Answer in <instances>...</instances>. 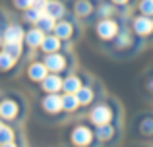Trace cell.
Listing matches in <instances>:
<instances>
[{
	"label": "cell",
	"mask_w": 153,
	"mask_h": 147,
	"mask_svg": "<svg viewBox=\"0 0 153 147\" xmlns=\"http://www.w3.org/2000/svg\"><path fill=\"white\" fill-rule=\"evenodd\" d=\"M4 52H8L10 56H14V58H19V56H22V45H19V43H6Z\"/></svg>",
	"instance_id": "cell-18"
},
{
	"label": "cell",
	"mask_w": 153,
	"mask_h": 147,
	"mask_svg": "<svg viewBox=\"0 0 153 147\" xmlns=\"http://www.w3.org/2000/svg\"><path fill=\"white\" fill-rule=\"evenodd\" d=\"M37 25H39V29H43V31H51V29H54V18H52L51 14H47V12H43V16L37 19Z\"/></svg>",
	"instance_id": "cell-14"
},
{
	"label": "cell",
	"mask_w": 153,
	"mask_h": 147,
	"mask_svg": "<svg viewBox=\"0 0 153 147\" xmlns=\"http://www.w3.org/2000/svg\"><path fill=\"white\" fill-rule=\"evenodd\" d=\"M0 128H2V122H0Z\"/></svg>",
	"instance_id": "cell-32"
},
{
	"label": "cell",
	"mask_w": 153,
	"mask_h": 147,
	"mask_svg": "<svg viewBox=\"0 0 153 147\" xmlns=\"http://www.w3.org/2000/svg\"><path fill=\"white\" fill-rule=\"evenodd\" d=\"M149 87H151V89H153V81H151V83H149Z\"/></svg>",
	"instance_id": "cell-31"
},
{
	"label": "cell",
	"mask_w": 153,
	"mask_h": 147,
	"mask_svg": "<svg viewBox=\"0 0 153 147\" xmlns=\"http://www.w3.org/2000/svg\"><path fill=\"white\" fill-rule=\"evenodd\" d=\"M134 29L138 31L140 35H147V33H151L153 23H151V19L147 18V16H142V18H138L134 21Z\"/></svg>",
	"instance_id": "cell-7"
},
{
	"label": "cell",
	"mask_w": 153,
	"mask_h": 147,
	"mask_svg": "<svg viewBox=\"0 0 153 147\" xmlns=\"http://www.w3.org/2000/svg\"><path fill=\"white\" fill-rule=\"evenodd\" d=\"M99 12H101V16H108V14H111V8H108V6H101V10H99Z\"/></svg>",
	"instance_id": "cell-28"
},
{
	"label": "cell",
	"mask_w": 153,
	"mask_h": 147,
	"mask_svg": "<svg viewBox=\"0 0 153 147\" xmlns=\"http://www.w3.org/2000/svg\"><path fill=\"white\" fill-rule=\"evenodd\" d=\"M0 43H2V41H0Z\"/></svg>",
	"instance_id": "cell-33"
},
{
	"label": "cell",
	"mask_w": 153,
	"mask_h": 147,
	"mask_svg": "<svg viewBox=\"0 0 153 147\" xmlns=\"http://www.w3.org/2000/svg\"><path fill=\"white\" fill-rule=\"evenodd\" d=\"M76 12H78V14H82V16L89 14V12H91L89 2H78V6H76Z\"/></svg>",
	"instance_id": "cell-25"
},
{
	"label": "cell",
	"mask_w": 153,
	"mask_h": 147,
	"mask_svg": "<svg viewBox=\"0 0 153 147\" xmlns=\"http://www.w3.org/2000/svg\"><path fill=\"white\" fill-rule=\"evenodd\" d=\"M62 87H64L66 93H76V91L82 87V85H79V78H76V75H68V78L62 81Z\"/></svg>",
	"instance_id": "cell-15"
},
{
	"label": "cell",
	"mask_w": 153,
	"mask_h": 147,
	"mask_svg": "<svg viewBox=\"0 0 153 147\" xmlns=\"http://www.w3.org/2000/svg\"><path fill=\"white\" fill-rule=\"evenodd\" d=\"M43 39H45V35H43V29H31L29 33L25 35V41L29 43L31 49H33V47H41Z\"/></svg>",
	"instance_id": "cell-10"
},
{
	"label": "cell",
	"mask_w": 153,
	"mask_h": 147,
	"mask_svg": "<svg viewBox=\"0 0 153 147\" xmlns=\"http://www.w3.org/2000/svg\"><path fill=\"white\" fill-rule=\"evenodd\" d=\"M33 8H37L39 12H45V8H47V0H33V4H31Z\"/></svg>",
	"instance_id": "cell-26"
},
{
	"label": "cell",
	"mask_w": 153,
	"mask_h": 147,
	"mask_svg": "<svg viewBox=\"0 0 153 147\" xmlns=\"http://www.w3.org/2000/svg\"><path fill=\"white\" fill-rule=\"evenodd\" d=\"M43 106H45L49 112H58V110L62 109V97H58V95L51 93L49 97H45V101H43Z\"/></svg>",
	"instance_id": "cell-5"
},
{
	"label": "cell",
	"mask_w": 153,
	"mask_h": 147,
	"mask_svg": "<svg viewBox=\"0 0 153 147\" xmlns=\"http://www.w3.org/2000/svg\"><path fill=\"white\" fill-rule=\"evenodd\" d=\"M47 75V66L45 64H39V62H35V64L29 66V78L35 79V81H43Z\"/></svg>",
	"instance_id": "cell-8"
},
{
	"label": "cell",
	"mask_w": 153,
	"mask_h": 147,
	"mask_svg": "<svg viewBox=\"0 0 153 147\" xmlns=\"http://www.w3.org/2000/svg\"><path fill=\"white\" fill-rule=\"evenodd\" d=\"M41 47L47 50V52H54V50H58V39L56 37H51V39H43V43H41Z\"/></svg>",
	"instance_id": "cell-19"
},
{
	"label": "cell",
	"mask_w": 153,
	"mask_h": 147,
	"mask_svg": "<svg viewBox=\"0 0 153 147\" xmlns=\"http://www.w3.org/2000/svg\"><path fill=\"white\" fill-rule=\"evenodd\" d=\"M14 4L18 8H29L31 4H33V0H14Z\"/></svg>",
	"instance_id": "cell-27"
},
{
	"label": "cell",
	"mask_w": 153,
	"mask_h": 147,
	"mask_svg": "<svg viewBox=\"0 0 153 147\" xmlns=\"http://www.w3.org/2000/svg\"><path fill=\"white\" fill-rule=\"evenodd\" d=\"M60 87H62V79L58 75H45V79H43V89L45 91L54 93V91H60Z\"/></svg>",
	"instance_id": "cell-6"
},
{
	"label": "cell",
	"mask_w": 153,
	"mask_h": 147,
	"mask_svg": "<svg viewBox=\"0 0 153 147\" xmlns=\"http://www.w3.org/2000/svg\"><path fill=\"white\" fill-rule=\"evenodd\" d=\"M54 29H56V35L58 37H70V33H72V25L70 23H56L54 25Z\"/></svg>",
	"instance_id": "cell-20"
},
{
	"label": "cell",
	"mask_w": 153,
	"mask_h": 147,
	"mask_svg": "<svg viewBox=\"0 0 153 147\" xmlns=\"http://www.w3.org/2000/svg\"><path fill=\"white\" fill-rule=\"evenodd\" d=\"M41 16H43V12H39L37 8H29L27 14H25V19H27V21H37Z\"/></svg>",
	"instance_id": "cell-24"
},
{
	"label": "cell",
	"mask_w": 153,
	"mask_h": 147,
	"mask_svg": "<svg viewBox=\"0 0 153 147\" xmlns=\"http://www.w3.org/2000/svg\"><path fill=\"white\" fill-rule=\"evenodd\" d=\"M14 60H16L14 56H10L8 52H2L0 54V70H8L12 64H14Z\"/></svg>",
	"instance_id": "cell-21"
},
{
	"label": "cell",
	"mask_w": 153,
	"mask_h": 147,
	"mask_svg": "<svg viewBox=\"0 0 153 147\" xmlns=\"http://www.w3.org/2000/svg\"><path fill=\"white\" fill-rule=\"evenodd\" d=\"M124 43H128V35H122V37H120V45H124Z\"/></svg>",
	"instance_id": "cell-29"
},
{
	"label": "cell",
	"mask_w": 153,
	"mask_h": 147,
	"mask_svg": "<svg viewBox=\"0 0 153 147\" xmlns=\"http://www.w3.org/2000/svg\"><path fill=\"white\" fill-rule=\"evenodd\" d=\"M45 12H47V14H51L54 19H58V18H62V16H64V6L58 2V0H51V2H47Z\"/></svg>",
	"instance_id": "cell-9"
},
{
	"label": "cell",
	"mask_w": 153,
	"mask_h": 147,
	"mask_svg": "<svg viewBox=\"0 0 153 147\" xmlns=\"http://www.w3.org/2000/svg\"><path fill=\"white\" fill-rule=\"evenodd\" d=\"M25 37L22 31V27L18 25H10L4 33V43H22V39Z\"/></svg>",
	"instance_id": "cell-4"
},
{
	"label": "cell",
	"mask_w": 153,
	"mask_h": 147,
	"mask_svg": "<svg viewBox=\"0 0 153 147\" xmlns=\"http://www.w3.org/2000/svg\"><path fill=\"white\" fill-rule=\"evenodd\" d=\"M91 120H93V124L101 126V124H108V120H111V109L108 106H95L93 110H91Z\"/></svg>",
	"instance_id": "cell-1"
},
{
	"label": "cell",
	"mask_w": 153,
	"mask_h": 147,
	"mask_svg": "<svg viewBox=\"0 0 153 147\" xmlns=\"http://www.w3.org/2000/svg\"><path fill=\"white\" fill-rule=\"evenodd\" d=\"M76 97H78V101L82 103V105H87V103L93 99V93H91V89H87V87H79V89L76 91Z\"/></svg>",
	"instance_id": "cell-17"
},
{
	"label": "cell",
	"mask_w": 153,
	"mask_h": 147,
	"mask_svg": "<svg viewBox=\"0 0 153 147\" xmlns=\"http://www.w3.org/2000/svg\"><path fill=\"white\" fill-rule=\"evenodd\" d=\"M91 132L87 128H83V126H79V128H76L74 130V134H72V141L74 143H78V145H87L91 141Z\"/></svg>",
	"instance_id": "cell-2"
},
{
	"label": "cell",
	"mask_w": 153,
	"mask_h": 147,
	"mask_svg": "<svg viewBox=\"0 0 153 147\" xmlns=\"http://www.w3.org/2000/svg\"><path fill=\"white\" fill-rule=\"evenodd\" d=\"M140 10H142V14L153 16V0H142V4H140Z\"/></svg>",
	"instance_id": "cell-23"
},
{
	"label": "cell",
	"mask_w": 153,
	"mask_h": 147,
	"mask_svg": "<svg viewBox=\"0 0 153 147\" xmlns=\"http://www.w3.org/2000/svg\"><path fill=\"white\" fill-rule=\"evenodd\" d=\"M14 132H12L8 126H2L0 128V145H14Z\"/></svg>",
	"instance_id": "cell-16"
},
{
	"label": "cell",
	"mask_w": 153,
	"mask_h": 147,
	"mask_svg": "<svg viewBox=\"0 0 153 147\" xmlns=\"http://www.w3.org/2000/svg\"><path fill=\"white\" fill-rule=\"evenodd\" d=\"M78 105H79V101H78V97H76V93H66L62 97V109L68 110V112L76 110V109H78Z\"/></svg>",
	"instance_id": "cell-13"
},
{
	"label": "cell",
	"mask_w": 153,
	"mask_h": 147,
	"mask_svg": "<svg viewBox=\"0 0 153 147\" xmlns=\"http://www.w3.org/2000/svg\"><path fill=\"white\" fill-rule=\"evenodd\" d=\"M114 2H118V4H124V2H128V0H114Z\"/></svg>",
	"instance_id": "cell-30"
},
{
	"label": "cell",
	"mask_w": 153,
	"mask_h": 147,
	"mask_svg": "<svg viewBox=\"0 0 153 147\" xmlns=\"http://www.w3.org/2000/svg\"><path fill=\"white\" fill-rule=\"evenodd\" d=\"M97 136L101 137V140H108V137L112 136V128L108 124H101V126H99V130H97Z\"/></svg>",
	"instance_id": "cell-22"
},
{
	"label": "cell",
	"mask_w": 153,
	"mask_h": 147,
	"mask_svg": "<svg viewBox=\"0 0 153 147\" xmlns=\"http://www.w3.org/2000/svg\"><path fill=\"white\" fill-rule=\"evenodd\" d=\"M0 114H2L4 118H14L16 114H18V105H16L14 101H4L2 105H0Z\"/></svg>",
	"instance_id": "cell-12"
},
{
	"label": "cell",
	"mask_w": 153,
	"mask_h": 147,
	"mask_svg": "<svg viewBox=\"0 0 153 147\" xmlns=\"http://www.w3.org/2000/svg\"><path fill=\"white\" fill-rule=\"evenodd\" d=\"M45 66H47L49 70H54V72H58V70H62L64 66H66V60H64L62 56H58V54H51V56H47Z\"/></svg>",
	"instance_id": "cell-11"
},
{
	"label": "cell",
	"mask_w": 153,
	"mask_h": 147,
	"mask_svg": "<svg viewBox=\"0 0 153 147\" xmlns=\"http://www.w3.org/2000/svg\"><path fill=\"white\" fill-rule=\"evenodd\" d=\"M97 31H99V35H101L103 39H111V37L116 35V23L111 21V19H105V21H101L97 25Z\"/></svg>",
	"instance_id": "cell-3"
}]
</instances>
